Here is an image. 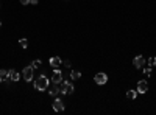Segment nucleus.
<instances>
[{
    "mask_svg": "<svg viewBox=\"0 0 156 115\" xmlns=\"http://www.w3.org/2000/svg\"><path fill=\"white\" fill-rule=\"evenodd\" d=\"M59 92H61V93H72V92H74V84L72 83H64L61 86V89H59Z\"/></svg>",
    "mask_w": 156,
    "mask_h": 115,
    "instance_id": "4",
    "label": "nucleus"
},
{
    "mask_svg": "<svg viewBox=\"0 0 156 115\" xmlns=\"http://www.w3.org/2000/svg\"><path fill=\"white\" fill-rule=\"evenodd\" d=\"M8 72L9 70H0V83L6 81V78H8Z\"/></svg>",
    "mask_w": 156,
    "mask_h": 115,
    "instance_id": "13",
    "label": "nucleus"
},
{
    "mask_svg": "<svg viewBox=\"0 0 156 115\" xmlns=\"http://www.w3.org/2000/svg\"><path fill=\"white\" fill-rule=\"evenodd\" d=\"M41 65H42V62L39 61V59H36V61H33L31 67H33V68H41Z\"/></svg>",
    "mask_w": 156,
    "mask_h": 115,
    "instance_id": "16",
    "label": "nucleus"
},
{
    "mask_svg": "<svg viewBox=\"0 0 156 115\" xmlns=\"http://www.w3.org/2000/svg\"><path fill=\"white\" fill-rule=\"evenodd\" d=\"M147 90H148V83L147 81H139L137 83V93H147Z\"/></svg>",
    "mask_w": 156,
    "mask_h": 115,
    "instance_id": "6",
    "label": "nucleus"
},
{
    "mask_svg": "<svg viewBox=\"0 0 156 115\" xmlns=\"http://www.w3.org/2000/svg\"><path fill=\"white\" fill-rule=\"evenodd\" d=\"M70 78H72L74 81H78L80 78H81V73H80V72H77V70H74V72L70 73Z\"/></svg>",
    "mask_w": 156,
    "mask_h": 115,
    "instance_id": "14",
    "label": "nucleus"
},
{
    "mask_svg": "<svg viewBox=\"0 0 156 115\" xmlns=\"http://www.w3.org/2000/svg\"><path fill=\"white\" fill-rule=\"evenodd\" d=\"M58 93H59V87H58V84L53 83V86L50 87V90H48V95H52V97H56Z\"/></svg>",
    "mask_w": 156,
    "mask_h": 115,
    "instance_id": "11",
    "label": "nucleus"
},
{
    "mask_svg": "<svg viewBox=\"0 0 156 115\" xmlns=\"http://www.w3.org/2000/svg\"><path fill=\"white\" fill-rule=\"evenodd\" d=\"M30 5H38V0H30Z\"/></svg>",
    "mask_w": 156,
    "mask_h": 115,
    "instance_id": "20",
    "label": "nucleus"
},
{
    "mask_svg": "<svg viewBox=\"0 0 156 115\" xmlns=\"http://www.w3.org/2000/svg\"><path fill=\"white\" fill-rule=\"evenodd\" d=\"M94 81L97 84H100V86H103V84L108 83V76H106V73H97L94 76Z\"/></svg>",
    "mask_w": 156,
    "mask_h": 115,
    "instance_id": "2",
    "label": "nucleus"
},
{
    "mask_svg": "<svg viewBox=\"0 0 156 115\" xmlns=\"http://www.w3.org/2000/svg\"><path fill=\"white\" fill-rule=\"evenodd\" d=\"M133 64H134V67H136V68H141V67H144L145 59L142 58V56H136L134 59H133Z\"/></svg>",
    "mask_w": 156,
    "mask_h": 115,
    "instance_id": "8",
    "label": "nucleus"
},
{
    "mask_svg": "<svg viewBox=\"0 0 156 115\" xmlns=\"http://www.w3.org/2000/svg\"><path fill=\"white\" fill-rule=\"evenodd\" d=\"M35 87H36V90H41V92L45 90L48 87V78L45 75H41L38 80H35Z\"/></svg>",
    "mask_w": 156,
    "mask_h": 115,
    "instance_id": "1",
    "label": "nucleus"
},
{
    "mask_svg": "<svg viewBox=\"0 0 156 115\" xmlns=\"http://www.w3.org/2000/svg\"><path fill=\"white\" fill-rule=\"evenodd\" d=\"M148 64H150V67H155L156 65V56H151L150 59H148Z\"/></svg>",
    "mask_w": 156,
    "mask_h": 115,
    "instance_id": "17",
    "label": "nucleus"
},
{
    "mask_svg": "<svg viewBox=\"0 0 156 115\" xmlns=\"http://www.w3.org/2000/svg\"><path fill=\"white\" fill-rule=\"evenodd\" d=\"M50 65L55 68H59V65H61V58H58V56L50 58Z\"/></svg>",
    "mask_w": 156,
    "mask_h": 115,
    "instance_id": "9",
    "label": "nucleus"
},
{
    "mask_svg": "<svg viewBox=\"0 0 156 115\" xmlns=\"http://www.w3.org/2000/svg\"><path fill=\"white\" fill-rule=\"evenodd\" d=\"M19 2H21V5H28L30 0H19Z\"/></svg>",
    "mask_w": 156,
    "mask_h": 115,
    "instance_id": "19",
    "label": "nucleus"
},
{
    "mask_svg": "<svg viewBox=\"0 0 156 115\" xmlns=\"http://www.w3.org/2000/svg\"><path fill=\"white\" fill-rule=\"evenodd\" d=\"M64 109H66V106H64V103H62L61 100L53 101V110H55V112H62Z\"/></svg>",
    "mask_w": 156,
    "mask_h": 115,
    "instance_id": "7",
    "label": "nucleus"
},
{
    "mask_svg": "<svg viewBox=\"0 0 156 115\" xmlns=\"http://www.w3.org/2000/svg\"><path fill=\"white\" fill-rule=\"evenodd\" d=\"M0 25H2V22H0Z\"/></svg>",
    "mask_w": 156,
    "mask_h": 115,
    "instance_id": "21",
    "label": "nucleus"
},
{
    "mask_svg": "<svg viewBox=\"0 0 156 115\" xmlns=\"http://www.w3.org/2000/svg\"><path fill=\"white\" fill-rule=\"evenodd\" d=\"M52 81L55 84H59L62 81V73H61V70L59 68H55V72H53V76H52Z\"/></svg>",
    "mask_w": 156,
    "mask_h": 115,
    "instance_id": "5",
    "label": "nucleus"
},
{
    "mask_svg": "<svg viewBox=\"0 0 156 115\" xmlns=\"http://www.w3.org/2000/svg\"><path fill=\"white\" fill-rule=\"evenodd\" d=\"M144 75H145V76H150V75H151V68L150 67L144 68Z\"/></svg>",
    "mask_w": 156,
    "mask_h": 115,
    "instance_id": "18",
    "label": "nucleus"
},
{
    "mask_svg": "<svg viewBox=\"0 0 156 115\" xmlns=\"http://www.w3.org/2000/svg\"><path fill=\"white\" fill-rule=\"evenodd\" d=\"M33 70H35V68H33L31 65H28V67L24 68V80L27 81V83L33 80Z\"/></svg>",
    "mask_w": 156,
    "mask_h": 115,
    "instance_id": "3",
    "label": "nucleus"
},
{
    "mask_svg": "<svg viewBox=\"0 0 156 115\" xmlns=\"http://www.w3.org/2000/svg\"><path fill=\"white\" fill-rule=\"evenodd\" d=\"M136 97H137V90H128L127 92V98H128V100H134Z\"/></svg>",
    "mask_w": 156,
    "mask_h": 115,
    "instance_id": "12",
    "label": "nucleus"
},
{
    "mask_svg": "<svg viewBox=\"0 0 156 115\" xmlns=\"http://www.w3.org/2000/svg\"><path fill=\"white\" fill-rule=\"evenodd\" d=\"M8 78H9L11 81H16V83H17L19 78H21V75H19L16 70H9V72H8Z\"/></svg>",
    "mask_w": 156,
    "mask_h": 115,
    "instance_id": "10",
    "label": "nucleus"
},
{
    "mask_svg": "<svg viewBox=\"0 0 156 115\" xmlns=\"http://www.w3.org/2000/svg\"><path fill=\"white\" fill-rule=\"evenodd\" d=\"M19 44H21V47L22 48H28V39H21V41H19Z\"/></svg>",
    "mask_w": 156,
    "mask_h": 115,
    "instance_id": "15",
    "label": "nucleus"
}]
</instances>
